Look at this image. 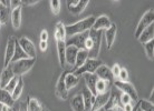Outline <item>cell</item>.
<instances>
[{
  "mask_svg": "<svg viewBox=\"0 0 154 111\" xmlns=\"http://www.w3.org/2000/svg\"><path fill=\"white\" fill-rule=\"evenodd\" d=\"M121 69H122V67H121L119 63H115V65L111 68V71H112V74H113V78H114V79H117V78H119Z\"/></svg>",
  "mask_w": 154,
  "mask_h": 111,
  "instance_id": "39",
  "label": "cell"
},
{
  "mask_svg": "<svg viewBox=\"0 0 154 111\" xmlns=\"http://www.w3.org/2000/svg\"><path fill=\"white\" fill-rule=\"evenodd\" d=\"M137 111H141V110H140V109H137Z\"/></svg>",
  "mask_w": 154,
  "mask_h": 111,
  "instance_id": "54",
  "label": "cell"
},
{
  "mask_svg": "<svg viewBox=\"0 0 154 111\" xmlns=\"http://www.w3.org/2000/svg\"><path fill=\"white\" fill-rule=\"evenodd\" d=\"M14 77H15V73H14V71H12L11 66H9V67H7V68H5V69L2 70V72H1V76H0L1 88H5Z\"/></svg>",
  "mask_w": 154,
  "mask_h": 111,
  "instance_id": "21",
  "label": "cell"
},
{
  "mask_svg": "<svg viewBox=\"0 0 154 111\" xmlns=\"http://www.w3.org/2000/svg\"><path fill=\"white\" fill-rule=\"evenodd\" d=\"M83 76H84V79H85L86 88L88 89L94 96H96L95 87H96V82H97V80H98V77H97L95 73H85Z\"/></svg>",
  "mask_w": 154,
  "mask_h": 111,
  "instance_id": "16",
  "label": "cell"
},
{
  "mask_svg": "<svg viewBox=\"0 0 154 111\" xmlns=\"http://www.w3.org/2000/svg\"><path fill=\"white\" fill-rule=\"evenodd\" d=\"M102 65H103V62L100 59H91V58H88L85 61L84 65L82 66V67H79L78 69L74 70L73 72L77 77L83 76L85 73H95L96 70L98 69V67Z\"/></svg>",
  "mask_w": 154,
  "mask_h": 111,
  "instance_id": "3",
  "label": "cell"
},
{
  "mask_svg": "<svg viewBox=\"0 0 154 111\" xmlns=\"http://www.w3.org/2000/svg\"><path fill=\"white\" fill-rule=\"evenodd\" d=\"M57 42V54L59 65L62 68H64L66 65L65 62V51H66V41H56Z\"/></svg>",
  "mask_w": 154,
  "mask_h": 111,
  "instance_id": "26",
  "label": "cell"
},
{
  "mask_svg": "<svg viewBox=\"0 0 154 111\" xmlns=\"http://www.w3.org/2000/svg\"><path fill=\"white\" fill-rule=\"evenodd\" d=\"M88 59V52L86 51L85 49H81L78 50V52H77V56H76V61H75V66H74V70L78 69L79 67L84 65L85 61ZM73 70V71H74Z\"/></svg>",
  "mask_w": 154,
  "mask_h": 111,
  "instance_id": "27",
  "label": "cell"
},
{
  "mask_svg": "<svg viewBox=\"0 0 154 111\" xmlns=\"http://www.w3.org/2000/svg\"><path fill=\"white\" fill-rule=\"evenodd\" d=\"M0 104H7L9 107H14L15 104V100L12 98L11 93L4 88H0Z\"/></svg>",
  "mask_w": 154,
  "mask_h": 111,
  "instance_id": "22",
  "label": "cell"
},
{
  "mask_svg": "<svg viewBox=\"0 0 154 111\" xmlns=\"http://www.w3.org/2000/svg\"><path fill=\"white\" fill-rule=\"evenodd\" d=\"M28 56L25 54V51L21 49V47L19 46V43H18V40L16 42V48H15V54H14V58H12L11 62H17L19 61V60H23V59H27Z\"/></svg>",
  "mask_w": 154,
  "mask_h": 111,
  "instance_id": "30",
  "label": "cell"
},
{
  "mask_svg": "<svg viewBox=\"0 0 154 111\" xmlns=\"http://www.w3.org/2000/svg\"><path fill=\"white\" fill-rule=\"evenodd\" d=\"M38 2V0H21V6H32Z\"/></svg>",
  "mask_w": 154,
  "mask_h": 111,
  "instance_id": "41",
  "label": "cell"
},
{
  "mask_svg": "<svg viewBox=\"0 0 154 111\" xmlns=\"http://www.w3.org/2000/svg\"><path fill=\"white\" fill-rule=\"evenodd\" d=\"M78 50L76 47L69 46V47H66V51H65V62L68 63L70 66H75V61H76V56Z\"/></svg>",
  "mask_w": 154,
  "mask_h": 111,
  "instance_id": "19",
  "label": "cell"
},
{
  "mask_svg": "<svg viewBox=\"0 0 154 111\" xmlns=\"http://www.w3.org/2000/svg\"><path fill=\"white\" fill-rule=\"evenodd\" d=\"M105 111H123V108L122 107H114V108H111V109H107V110Z\"/></svg>",
  "mask_w": 154,
  "mask_h": 111,
  "instance_id": "48",
  "label": "cell"
},
{
  "mask_svg": "<svg viewBox=\"0 0 154 111\" xmlns=\"http://www.w3.org/2000/svg\"><path fill=\"white\" fill-rule=\"evenodd\" d=\"M137 106L141 111H154V104L149 100H140Z\"/></svg>",
  "mask_w": 154,
  "mask_h": 111,
  "instance_id": "32",
  "label": "cell"
},
{
  "mask_svg": "<svg viewBox=\"0 0 154 111\" xmlns=\"http://www.w3.org/2000/svg\"><path fill=\"white\" fill-rule=\"evenodd\" d=\"M23 80L21 77H18V83L16 86L15 90L12 91L11 96L14 98V100H18L21 96V93H23Z\"/></svg>",
  "mask_w": 154,
  "mask_h": 111,
  "instance_id": "31",
  "label": "cell"
},
{
  "mask_svg": "<svg viewBox=\"0 0 154 111\" xmlns=\"http://www.w3.org/2000/svg\"><path fill=\"white\" fill-rule=\"evenodd\" d=\"M102 34H103L102 31L94 30L93 28L88 31L89 38H91V40L93 42L92 49L88 51V58H91V59H97V57H98L100 43H102Z\"/></svg>",
  "mask_w": 154,
  "mask_h": 111,
  "instance_id": "2",
  "label": "cell"
},
{
  "mask_svg": "<svg viewBox=\"0 0 154 111\" xmlns=\"http://www.w3.org/2000/svg\"><path fill=\"white\" fill-rule=\"evenodd\" d=\"M11 23L15 29H19L20 25H21V7H18L11 10Z\"/></svg>",
  "mask_w": 154,
  "mask_h": 111,
  "instance_id": "25",
  "label": "cell"
},
{
  "mask_svg": "<svg viewBox=\"0 0 154 111\" xmlns=\"http://www.w3.org/2000/svg\"><path fill=\"white\" fill-rule=\"evenodd\" d=\"M17 83H18V77L17 76H15L14 78H12L11 80L9 81V83L5 87L4 89H6L8 92H10V93H12V91L15 90V88H16V86H17Z\"/></svg>",
  "mask_w": 154,
  "mask_h": 111,
  "instance_id": "36",
  "label": "cell"
},
{
  "mask_svg": "<svg viewBox=\"0 0 154 111\" xmlns=\"http://www.w3.org/2000/svg\"><path fill=\"white\" fill-rule=\"evenodd\" d=\"M111 86H112L111 82L102 80V79H98L96 82V87H95V92H96V95H102V93H105V92L112 90V89H111Z\"/></svg>",
  "mask_w": 154,
  "mask_h": 111,
  "instance_id": "28",
  "label": "cell"
},
{
  "mask_svg": "<svg viewBox=\"0 0 154 111\" xmlns=\"http://www.w3.org/2000/svg\"><path fill=\"white\" fill-rule=\"evenodd\" d=\"M134 104H133V102H131V104H125V106H123V111H133L134 110Z\"/></svg>",
  "mask_w": 154,
  "mask_h": 111,
  "instance_id": "44",
  "label": "cell"
},
{
  "mask_svg": "<svg viewBox=\"0 0 154 111\" xmlns=\"http://www.w3.org/2000/svg\"><path fill=\"white\" fill-rule=\"evenodd\" d=\"M0 88H1V81H0Z\"/></svg>",
  "mask_w": 154,
  "mask_h": 111,
  "instance_id": "53",
  "label": "cell"
},
{
  "mask_svg": "<svg viewBox=\"0 0 154 111\" xmlns=\"http://www.w3.org/2000/svg\"><path fill=\"white\" fill-rule=\"evenodd\" d=\"M48 32L47 30H42L40 32V41H48Z\"/></svg>",
  "mask_w": 154,
  "mask_h": 111,
  "instance_id": "42",
  "label": "cell"
},
{
  "mask_svg": "<svg viewBox=\"0 0 154 111\" xmlns=\"http://www.w3.org/2000/svg\"><path fill=\"white\" fill-rule=\"evenodd\" d=\"M70 107L73 111H85L84 101L82 95H75L70 100Z\"/></svg>",
  "mask_w": 154,
  "mask_h": 111,
  "instance_id": "23",
  "label": "cell"
},
{
  "mask_svg": "<svg viewBox=\"0 0 154 111\" xmlns=\"http://www.w3.org/2000/svg\"><path fill=\"white\" fill-rule=\"evenodd\" d=\"M19 46L21 47V49L25 51V54H27L28 58H32L36 59V48L34 46V43L27 38V37H21L19 39Z\"/></svg>",
  "mask_w": 154,
  "mask_h": 111,
  "instance_id": "11",
  "label": "cell"
},
{
  "mask_svg": "<svg viewBox=\"0 0 154 111\" xmlns=\"http://www.w3.org/2000/svg\"><path fill=\"white\" fill-rule=\"evenodd\" d=\"M19 109V108H18ZM18 109H14V111H18Z\"/></svg>",
  "mask_w": 154,
  "mask_h": 111,
  "instance_id": "51",
  "label": "cell"
},
{
  "mask_svg": "<svg viewBox=\"0 0 154 111\" xmlns=\"http://www.w3.org/2000/svg\"><path fill=\"white\" fill-rule=\"evenodd\" d=\"M116 32H117V28H116V25H114V23H112V26L108 28L107 30L104 31L105 39H106V46H107L108 50L112 49L113 45H114L115 37H116Z\"/></svg>",
  "mask_w": 154,
  "mask_h": 111,
  "instance_id": "15",
  "label": "cell"
},
{
  "mask_svg": "<svg viewBox=\"0 0 154 111\" xmlns=\"http://www.w3.org/2000/svg\"><path fill=\"white\" fill-rule=\"evenodd\" d=\"M111 95H112V90L105 92V93H102V95H96L91 111H100V109H103L108 102V100L111 98Z\"/></svg>",
  "mask_w": 154,
  "mask_h": 111,
  "instance_id": "10",
  "label": "cell"
},
{
  "mask_svg": "<svg viewBox=\"0 0 154 111\" xmlns=\"http://www.w3.org/2000/svg\"><path fill=\"white\" fill-rule=\"evenodd\" d=\"M95 19H96L95 16H89V17H86L84 19H82L81 21H77V22L73 23V25H67V26H65L66 36L72 37V36L87 32V31H89L93 28Z\"/></svg>",
  "mask_w": 154,
  "mask_h": 111,
  "instance_id": "1",
  "label": "cell"
},
{
  "mask_svg": "<svg viewBox=\"0 0 154 111\" xmlns=\"http://www.w3.org/2000/svg\"><path fill=\"white\" fill-rule=\"evenodd\" d=\"M88 38V31L87 32H84V34H79V35H75L72 36V37H68L66 38V47H76L77 49H84L85 47V42H86V39Z\"/></svg>",
  "mask_w": 154,
  "mask_h": 111,
  "instance_id": "7",
  "label": "cell"
},
{
  "mask_svg": "<svg viewBox=\"0 0 154 111\" xmlns=\"http://www.w3.org/2000/svg\"><path fill=\"white\" fill-rule=\"evenodd\" d=\"M0 27H1V25H0Z\"/></svg>",
  "mask_w": 154,
  "mask_h": 111,
  "instance_id": "55",
  "label": "cell"
},
{
  "mask_svg": "<svg viewBox=\"0 0 154 111\" xmlns=\"http://www.w3.org/2000/svg\"><path fill=\"white\" fill-rule=\"evenodd\" d=\"M82 97H83V101H84L85 111H91L92 110L93 104H94L95 96L85 87V88L83 89V91H82Z\"/></svg>",
  "mask_w": 154,
  "mask_h": 111,
  "instance_id": "17",
  "label": "cell"
},
{
  "mask_svg": "<svg viewBox=\"0 0 154 111\" xmlns=\"http://www.w3.org/2000/svg\"><path fill=\"white\" fill-rule=\"evenodd\" d=\"M100 111H105V110H104V109H100Z\"/></svg>",
  "mask_w": 154,
  "mask_h": 111,
  "instance_id": "52",
  "label": "cell"
},
{
  "mask_svg": "<svg viewBox=\"0 0 154 111\" xmlns=\"http://www.w3.org/2000/svg\"><path fill=\"white\" fill-rule=\"evenodd\" d=\"M16 42L17 39L15 37H10L7 41V46H6V50H5V58H4V67L7 68L10 66L11 60L14 58V54H15V48H16Z\"/></svg>",
  "mask_w": 154,
  "mask_h": 111,
  "instance_id": "9",
  "label": "cell"
},
{
  "mask_svg": "<svg viewBox=\"0 0 154 111\" xmlns=\"http://www.w3.org/2000/svg\"><path fill=\"white\" fill-rule=\"evenodd\" d=\"M115 86L119 90L122 91V93H125V95L131 97L132 101H137V99H139L137 92H136L134 86H133L131 82H122V81L116 80Z\"/></svg>",
  "mask_w": 154,
  "mask_h": 111,
  "instance_id": "8",
  "label": "cell"
},
{
  "mask_svg": "<svg viewBox=\"0 0 154 111\" xmlns=\"http://www.w3.org/2000/svg\"><path fill=\"white\" fill-rule=\"evenodd\" d=\"M153 39H154V23H152V25H150L146 29H144V30L142 31V34L140 35L137 40H139L141 43L144 45V43H146V42H149V41H152Z\"/></svg>",
  "mask_w": 154,
  "mask_h": 111,
  "instance_id": "18",
  "label": "cell"
},
{
  "mask_svg": "<svg viewBox=\"0 0 154 111\" xmlns=\"http://www.w3.org/2000/svg\"><path fill=\"white\" fill-rule=\"evenodd\" d=\"M128 71H127L125 68H122L121 69V72L119 74V78H117V80L119 81H122V82H128Z\"/></svg>",
  "mask_w": 154,
  "mask_h": 111,
  "instance_id": "37",
  "label": "cell"
},
{
  "mask_svg": "<svg viewBox=\"0 0 154 111\" xmlns=\"http://www.w3.org/2000/svg\"><path fill=\"white\" fill-rule=\"evenodd\" d=\"M42 111H49V110H47L46 108H42Z\"/></svg>",
  "mask_w": 154,
  "mask_h": 111,
  "instance_id": "50",
  "label": "cell"
},
{
  "mask_svg": "<svg viewBox=\"0 0 154 111\" xmlns=\"http://www.w3.org/2000/svg\"><path fill=\"white\" fill-rule=\"evenodd\" d=\"M9 19V9L0 4V25L6 23Z\"/></svg>",
  "mask_w": 154,
  "mask_h": 111,
  "instance_id": "33",
  "label": "cell"
},
{
  "mask_svg": "<svg viewBox=\"0 0 154 111\" xmlns=\"http://www.w3.org/2000/svg\"><path fill=\"white\" fill-rule=\"evenodd\" d=\"M18 7H23L21 6V0H11L10 1V9L11 10H14V9Z\"/></svg>",
  "mask_w": 154,
  "mask_h": 111,
  "instance_id": "40",
  "label": "cell"
},
{
  "mask_svg": "<svg viewBox=\"0 0 154 111\" xmlns=\"http://www.w3.org/2000/svg\"><path fill=\"white\" fill-rule=\"evenodd\" d=\"M0 111H14V108L9 107L7 104H0Z\"/></svg>",
  "mask_w": 154,
  "mask_h": 111,
  "instance_id": "45",
  "label": "cell"
},
{
  "mask_svg": "<svg viewBox=\"0 0 154 111\" xmlns=\"http://www.w3.org/2000/svg\"><path fill=\"white\" fill-rule=\"evenodd\" d=\"M154 23V9L153 8H150L144 15L142 16V18L140 19L139 25L136 27V30H135V38L137 39L140 37V35L142 34V31L144 29H146L150 25Z\"/></svg>",
  "mask_w": 154,
  "mask_h": 111,
  "instance_id": "5",
  "label": "cell"
},
{
  "mask_svg": "<svg viewBox=\"0 0 154 111\" xmlns=\"http://www.w3.org/2000/svg\"><path fill=\"white\" fill-rule=\"evenodd\" d=\"M64 78H65V72L60 74V77L58 78L57 83H56V96L62 100H66L68 98V90L65 86Z\"/></svg>",
  "mask_w": 154,
  "mask_h": 111,
  "instance_id": "12",
  "label": "cell"
},
{
  "mask_svg": "<svg viewBox=\"0 0 154 111\" xmlns=\"http://www.w3.org/2000/svg\"><path fill=\"white\" fill-rule=\"evenodd\" d=\"M112 26V22L107 16H100L95 19V22L93 25V29L97 31L107 30L108 28Z\"/></svg>",
  "mask_w": 154,
  "mask_h": 111,
  "instance_id": "13",
  "label": "cell"
},
{
  "mask_svg": "<svg viewBox=\"0 0 154 111\" xmlns=\"http://www.w3.org/2000/svg\"><path fill=\"white\" fill-rule=\"evenodd\" d=\"M18 111H28V109H27V102H23V104H20Z\"/></svg>",
  "mask_w": 154,
  "mask_h": 111,
  "instance_id": "47",
  "label": "cell"
},
{
  "mask_svg": "<svg viewBox=\"0 0 154 111\" xmlns=\"http://www.w3.org/2000/svg\"><path fill=\"white\" fill-rule=\"evenodd\" d=\"M0 4L5 6L6 8H8V9H10V1L9 0H0Z\"/></svg>",
  "mask_w": 154,
  "mask_h": 111,
  "instance_id": "46",
  "label": "cell"
},
{
  "mask_svg": "<svg viewBox=\"0 0 154 111\" xmlns=\"http://www.w3.org/2000/svg\"><path fill=\"white\" fill-rule=\"evenodd\" d=\"M137 109H139V106H137V104H135V107H134V110H133V111H137Z\"/></svg>",
  "mask_w": 154,
  "mask_h": 111,
  "instance_id": "49",
  "label": "cell"
},
{
  "mask_svg": "<svg viewBox=\"0 0 154 111\" xmlns=\"http://www.w3.org/2000/svg\"><path fill=\"white\" fill-rule=\"evenodd\" d=\"M64 81H65V86L66 88H67V90H69V89L76 87V84L79 81V77L75 76L73 71H65Z\"/></svg>",
  "mask_w": 154,
  "mask_h": 111,
  "instance_id": "20",
  "label": "cell"
},
{
  "mask_svg": "<svg viewBox=\"0 0 154 111\" xmlns=\"http://www.w3.org/2000/svg\"><path fill=\"white\" fill-rule=\"evenodd\" d=\"M67 9L68 11L74 16L81 15L82 12L85 10V8L87 7L88 1L87 0H68L66 1Z\"/></svg>",
  "mask_w": 154,
  "mask_h": 111,
  "instance_id": "6",
  "label": "cell"
},
{
  "mask_svg": "<svg viewBox=\"0 0 154 111\" xmlns=\"http://www.w3.org/2000/svg\"><path fill=\"white\" fill-rule=\"evenodd\" d=\"M42 106L38 100L34 97H29L27 100V109L28 111H42Z\"/></svg>",
  "mask_w": 154,
  "mask_h": 111,
  "instance_id": "29",
  "label": "cell"
},
{
  "mask_svg": "<svg viewBox=\"0 0 154 111\" xmlns=\"http://www.w3.org/2000/svg\"><path fill=\"white\" fill-rule=\"evenodd\" d=\"M131 102H133L131 99V97L127 96V95H125V93H121V96H119V104H121V106L123 107V106H125V104H131Z\"/></svg>",
  "mask_w": 154,
  "mask_h": 111,
  "instance_id": "38",
  "label": "cell"
},
{
  "mask_svg": "<svg viewBox=\"0 0 154 111\" xmlns=\"http://www.w3.org/2000/svg\"><path fill=\"white\" fill-rule=\"evenodd\" d=\"M144 48H145V54L150 60H153L154 58V40L149 41L144 43Z\"/></svg>",
  "mask_w": 154,
  "mask_h": 111,
  "instance_id": "34",
  "label": "cell"
},
{
  "mask_svg": "<svg viewBox=\"0 0 154 111\" xmlns=\"http://www.w3.org/2000/svg\"><path fill=\"white\" fill-rule=\"evenodd\" d=\"M47 48H48V42L47 41H40L39 42V49L42 50V51H46Z\"/></svg>",
  "mask_w": 154,
  "mask_h": 111,
  "instance_id": "43",
  "label": "cell"
},
{
  "mask_svg": "<svg viewBox=\"0 0 154 111\" xmlns=\"http://www.w3.org/2000/svg\"><path fill=\"white\" fill-rule=\"evenodd\" d=\"M95 74L98 77V79L108 81V82H111V83H112L113 79H114L112 74V71H111V68H108L107 66L104 65V63L98 67V69L96 70Z\"/></svg>",
  "mask_w": 154,
  "mask_h": 111,
  "instance_id": "14",
  "label": "cell"
},
{
  "mask_svg": "<svg viewBox=\"0 0 154 111\" xmlns=\"http://www.w3.org/2000/svg\"><path fill=\"white\" fill-rule=\"evenodd\" d=\"M35 62L36 59H32V58H27V59H23V60H19L17 62H14L11 66L12 71L15 73V76L21 77L34 67Z\"/></svg>",
  "mask_w": 154,
  "mask_h": 111,
  "instance_id": "4",
  "label": "cell"
},
{
  "mask_svg": "<svg viewBox=\"0 0 154 111\" xmlns=\"http://www.w3.org/2000/svg\"><path fill=\"white\" fill-rule=\"evenodd\" d=\"M49 4H50L51 12L54 15H58L60 12V1L59 0H51L49 2Z\"/></svg>",
  "mask_w": 154,
  "mask_h": 111,
  "instance_id": "35",
  "label": "cell"
},
{
  "mask_svg": "<svg viewBox=\"0 0 154 111\" xmlns=\"http://www.w3.org/2000/svg\"><path fill=\"white\" fill-rule=\"evenodd\" d=\"M66 29L63 22H57L55 27V39L56 41H66Z\"/></svg>",
  "mask_w": 154,
  "mask_h": 111,
  "instance_id": "24",
  "label": "cell"
}]
</instances>
